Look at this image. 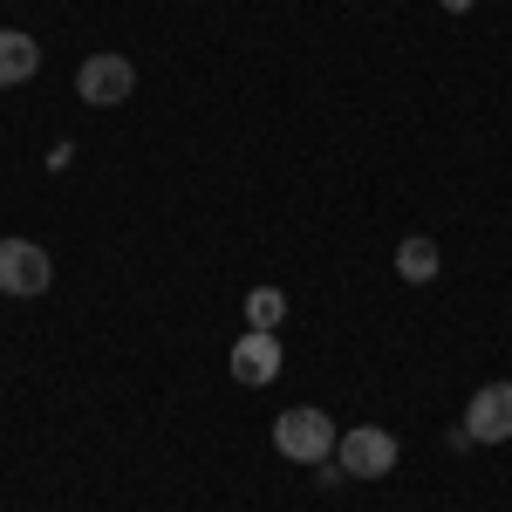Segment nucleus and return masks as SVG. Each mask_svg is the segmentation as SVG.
<instances>
[{"label":"nucleus","instance_id":"obj_4","mask_svg":"<svg viewBox=\"0 0 512 512\" xmlns=\"http://www.w3.org/2000/svg\"><path fill=\"white\" fill-rule=\"evenodd\" d=\"M48 280H55V267H48V253H41L35 239H7L0 246V294H48Z\"/></svg>","mask_w":512,"mask_h":512},{"label":"nucleus","instance_id":"obj_1","mask_svg":"<svg viewBox=\"0 0 512 512\" xmlns=\"http://www.w3.org/2000/svg\"><path fill=\"white\" fill-rule=\"evenodd\" d=\"M335 444H342V431H335V417L315 410V403L280 410V417H274V451H280V458H294V465H321V458H335Z\"/></svg>","mask_w":512,"mask_h":512},{"label":"nucleus","instance_id":"obj_6","mask_svg":"<svg viewBox=\"0 0 512 512\" xmlns=\"http://www.w3.org/2000/svg\"><path fill=\"white\" fill-rule=\"evenodd\" d=\"M233 376L246 383V390H267L280 376V335H260V328H246L233 342Z\"/></svg>","mask_w":512,"mask_h":512},{"label":"nucleus","instance_id":"obj_2","mask_svg":"<svg viewBox=\"0 0 512 512\" xmlns=\"http://www.w3.org/2000/svg\"><path fill=\"white\" fill-rule=\"evenodd\" d=\"M335 465L349 478H390L396 472V437L383 424H349L342 444H335Z\"/></svg>","mask_w":512,"mask_h":512},{"label":"nucleus","instance_id":"obj_8","mask_svg":"<svg viewBox=\"0 0 512 512\" xmlns=\"http://www.w3.org/2000/svg\"><path fill=\"white\" fill-rule=\"evenodd\" d=\"M396 274H403V280H417V287H424V280H437V239L410 233L403 246H396Z\"/></svg>","mask_w":512,"mask_h":512},{"label":"nucleus","instance_id":"obj_7","mask_svg":"<svg viewBox=\"0 0 512 512\" xmlns=\"http://www.w3.org/2000/svg\"><path fill=\"white\" fill-rule=\"evenodd\" d=\"M35 69H41V41L21 35V28H0V89L35 82Z\"/></svg>","mask_w":512,"mask_h":512},{"label":"nucleus","instance_id":"obj_10","mask_svg":"<svg viewBox=\"0 0 512 512\" xmlns=\"http://www.w3.org/2000/svg\"><path fill=\"white\" fill-rule=\"evenodd\" d=\"M444 7H451V14H465V7H472V0H444Z\"/></svg>","mask_w":512,"mask_h":512},{"label":"nucleus","instance_id":"obj_9","mask_svg":"<svg viewBox=\"0 0 512 512\" xmlns=\"http://www.w3.org/2000/svg\"><path fill=\"white\" fill-rule=\"evenodd\" d=\"M280 321H287V294H280V287H253V294H246V328L280 335Z\"/></svg>","mask_w":512,"mask_h":512},{"label":"nucleus","instance_id":"obj_5","mask_svg":"<svg viewBox=\"0 0 512 512\" xmlns=\"http://www.w3.org/2000/svg\"><path fill=\"white\" fill-rule=\"evenodd\" d=\"M465 431L478 444H506L512 437V383H485V390L465 403Z\"/></svg>","mask_w":512,"mask_h":512},{"label":"nucleus","instance_id":"obj_3","mask_svg":"<svg viewBox=\"0 0 512 512\" xmlns=\"http://www.w3.org/2000/svg\"><path fill=\"white\" fill-rule=\"evenodd\" d=\"M76 96L89 110H117L137 96V69H130V55H89L76 69Z\"/></svg>","mask_w":512,"mask_h":512}]
</instances>
